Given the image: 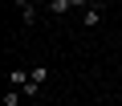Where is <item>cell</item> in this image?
Listing matches in <instances>:
<instances>
[{
	"label": "cell",
	"mask_w": 122,
	"mask_h": 106,
	"mask_svg": "<svg viewBox=\"0 0 122 106\" xmlns=\"http://www.w3.org/2000/svg\"><path fill=\"white\" fill-rule=\"evenodd\" d=\"M98 25H102V4L94 0L90 8H81V29H98Z\"/></svg>",
	"instance_id": "6da1fadb"
},
{
	"label": "cell",
	"mask_w": 122,
	"mask_h": 106,
	"mask_svg": "<svg viewBox=\"0 0 122 106\" xmlns=\"http://www.w3.org/2000/svg\"><path fill=\"white\" fill-rule=\"evenodd\" d=\"M12 4L20 8V21L25 25H37V0H12Z\"/></svg>",
	"instance_id": "7a4b0ae2"
},
{
	"label": "cell",
	"mask_w": 122,
	"mask_h": 106,
	"mask_svg": "<svg viewBox=\"0 0 122 106\" xmlns=\"http://www.w3.org/2000/svg\"><path fill=\"white\" fill-rule=\"evenodd\" d=\"M29 78H33L29 86H37V90H45V82H49V69H45V65H33V69H29Z\"/></svg>",
	"instance_id": "3957f363"
},
{
	"label": "cell",
	"mask_w": 122,
	"mask_h": 106,
	"mask_svg": "<svg viewBox=\"0 0 122 106\" xmlns=\"http://www.w3.org/2000/svg\"><path fill=\"white\" fill-rule=\"evenodd\" d=\"M49 12H53V16H69L73 4H69V0H49Z\"/></svg>",
	"instance_id": "277c9868"
},
{
	"label": "cell",
	"mask_w": 122,
	"mask_h": 106,
	"mask_svg": "<svg viewBox=\"0 0 122 106\" xmlns=\"http://www.w3.org/2000/svg\"><path fill=\"white\" fill-rule=\"evenodd\" d=\"M8 82H12V86H20V90H25V86H29V82H33V78H29V69H12V74H8Z\"/></svg>",
	"instance_id": "5b68a950"
},
{
	"label": "cell",
	"mask_w": 122,
	"mask_h": 106,
	"mask_svg": "<svg viewBox=\"0 0 122 106\" xmlns=\"http://www.w3.org/2000/svg\"><path fill=\"white\" fill-rule=\"evenodd\" d=\"M20 98H25L20 90H8V94H4V106H20Z\"/></svg>",
	"instance_id": "8992f818"
},
{
	"label": "cell",
	"mask_w": 122,
	"mask_h": 106,
	"mask_svg": "<svg viewBox=\"0 0 122 106\" xmlns=\"http://www.w3.org/2000/svg\"><path fill=\"white\" fill-rule=\"evenodd\" d=\"M69 4H73V8H90L94 0H69Z\"/></svg>",
	"instance_id": "52a82bcc"
}]
</instances>
